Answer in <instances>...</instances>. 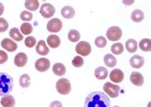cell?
<instances>
[{
	"mask_svg": "<svg viewBox=\"0 0 151 107\" xmlns=\"http://www.w3.org/2000/svg\"><path fill=\"white\" fill-rule=\"evenodd\" d=\"M14 89L13 78L6 72H0V97L10 95Z\"/></svg>",
	"mask_w": 151,
	"mask_h": 107,
	"instance_id": "2",
	"label": "cell"
},
{
	"mask_svg": "<svg viewBox=\"0 0 151 107\" xmlns=\"http://www.w3.org/2000/svg\"><path fill=\"white\" fill-rule=\"evenodd\" d=\"M20 32L22 34H26V35H29L32 32H33V26H32L30 23H23L20 27Z\"/></svg>",
	"mask_w": 151,
	"mask_h": 107,
	"instance_id": "30",
	"label": "cell"
},
{
	"mask_svg": "<svg viewBox=\"0 0 151 107\" xmlns=\"http://www.w3.org/2000/svg\"><path fill=\"white\" fill-rule=\"evenodd\" d=\"M133 3H134L133 0H131V1H130V0H126V1H124V5H132Z\"/></svg>",
	"mask_w": 151,
	"mask_h": 107,
	"instance_id": "39",
	"label": "cell"
},
{
	"mask_svg": "<svg viewBox=\"0 0 151 107\" xmlns=\"http://www.w3.org/2000/svg\"><path fill=\"white\" fill-rule=\"evenodd\" d=\"M103 91L106 93L105 95H108L110 98H117L120 95V91H121V87L119 85L114 84V83L111 82H106L104 85H103Z\"/></svg>",
	"mask_w": 151,
	"mask_h": 107,
	"instance_id": "3",
	"label": "cell"
},
{
	"mask_svg": "<svg viewBox=\"0 0 151 107\" xmlns=\"http://www.w3.org/2000/svg\"><path fill=\"white\" fill-rule=\"evenodd\" d=\"M3 13H4V5L0 2V17L3 14Z\"/></svg>",
	"mask_w": 151,
	"mask_h": 107,
	"instance_id": "38",
	"label": "cell"
},
{
	"mask_svg": "<svg viewBox=\"0 0 151 107\" xmlns=\"http://www.w3.org/2000/svg\"><path fill=\"white\" fill-rule=\"evenodd\" d=\"M25 8L29 11H35L39 8V2L37 0H27L25 1Z\"/></svg>",
	"mask_w": 151,
	"mask_h": 107,
	"instance_id": "23",
	"label": "cell"
},
{
	"mask_svg": "<svg viewBox=\"0 0 151 107\" xmlns=\"http://www.w3.org/2000/svg\"><path fill=\"white\" fill-rule=\"evenodd\" d=\"M68 39L71 42H78L81 39V34L77 30H70L68 33Z\"/></svg>",
	"mask_w": 151,
	"mask_h": 107,
	"instance_id": "29",
	"label": "cell"
},
{
	"mask_svg": "<svg viewBox=\"0 0 151 107\" xmlns=\"http://www.w3.org/2000/svg\"><path fill=\"white\" fill-rule=\"evenodd\" d=\"M130 65L131 67H133L135 69H139L142 68V66L145 64V58L142 57V55H134L132 57L130 58Z\"/></svg>",
	"mask_w": 151,
	"mask_h": 107,
	"instance_id": "12",
	"label": "cell"
},
{
	"mask_svg": "<svg viewBox=\"0 0 151 107\" xmlns=\"http://www.w3.org/2000/svg\"><path fill=\"white\" fill-rule=\"evenodd\" d=\"M61 14L64 18L71 19L75 17V10L73 9V7H71V6H65L62 8Z\"/></svg>",
	"mask_w": 151,
	"mask_h": 107,
	"instance_id": "19",
	"label": "cell"
},
{
	"mask_svg": "<svg viewBox=\"0 0 151 107\" xmlns=\"http://www.w3.org/2000/svg\"><path fill=\"white\" fill-rule=\"evenodd\" d=\"M51 62L49 59H47L45 57H41L37 59L35 63V67L38 72H46L47 70L50 68Z\"/></svg>",
	"mask_w": 151,
	"mask_h": 107,
	"instance_id": "9",
	"label": "cell"
},
{
	"mask_svg": "<svg viewBox=\"0 0 151 107\" xmlns=\"http://www.w3.org/2000/svg\"><path fill=\"white\" fill-rule=\"evenodd\" d=\"M8 27H9V23L5 18L0 17V33H4L6 32Z\"/></svg>",
	"mask_w": 151,
	"mask_h": 107,
	"instance_id": "35",
	"label": "cell"
},
{
	"mask_svg": "<svg viewBox=\"0 0 151 107\" xmlns=\"http://www.w3.org/2000/svg\"><path fill=\"white\" fill-rule=\"evenodd\" d=\"M144 18H145V14L141 10H135L131 14V19L134 22H141L144 20Z\"/></svg>",
	"mask_w": 151,
	"mask_h": 107,
	"instance_id": "26",
	"label": "cell"
},
{
	"mask_svg": "<svg viewBox=\"0 0 151 107\" xmlns=\"http://www.w3.org/2000/svg\"><path fill=\"white\" fill-rule=\"evenodd\" d=\"M47 43H48L49 47L55 49L60 45V38L57 34H51L47 37Z\"/></svg>",
	"mask_w": 151,
	"mask_h": 107,
	"instance_id": "17",
	"label": "cell"
},
{
	"mask_svg": "<svg viewBox=\"0 0 151 107\" xmlns=\"http://www.w3.org/2000/svg\"><path fill=\"white\" fill-rule=\"evenodd\" d=\"M95 44H96V46L99 47V48H104L107 44V40L105 39V37H98L95 39Z\"/></svg>",
	"mask_w": 151,
	"mask_h": 107,
	"instance_id": "31",
	"label": "cell"
},
{
	"mask_svg": "<svg viewBox=\"0 0 151 107\" xmlns=\"http://www.w3.org/2000/svg\"><path fill=\"white\" fill-rule=\"evenodd\" d=\"M62 22L60 21V19L58 18H52L51 20L47 23V31L50 33H58L62 29Z\"/></svg>",
	"mask_w": 151,
	"mask_h": 107,
	"instance_id": "7",
	"label": "cell"
},
{
	"mask_svg": "<svg viewBox=\"0 0 151 107\" xmlns=\"http://www.w3.org/2000/svg\"><path fill=\"white\" fill-rule=\"evenodd\" d=\"M83 63H84V60H83V58L81 57V55H77V57H75L72 60V64L74 67H76V68H79V67H81L83 65Z\"/></svg>",
	"mask_w": 151,
	"mask_h": 107,
	"instance_id": "32",
	"label": "cell"
},
{
	"mask_svg": "<svg viewBox=\"0 0 151 107\" xmlns=\"http://www.w3.org/2000/svg\"><path fill=\"white\" fill-rule=\"evenodd\" d=\"M125 48L129 53H135L138 50V43L135 39H128L125 42Z\"/></svg>",
	"mask_w": 151,
	"mask_h": 107,
	"instance_id": "22",
	"label": "cell"
},
{
	"mask_svg": "<svg viewBox=\"0 0 151 107\" xmlns=\"http://www.w3.org/2000/svg\"><path fill=\"white\" fill-rule=\"evenodd\" d=\"M19 84L22 88H28L31 84V78L30 76L27 74H23L19 78Z\"/></svg>",
	"mask_w": 151,
	"mask_h": 107,
	"instance_id": "27",
	"label": "cell"
},
{
	"mask_svg": "<svg viewBox=\"0 0 151 107\" xmlns=\"http://www.w3.org/2000/svg\"><path fill=\"white\" fill-rule=\"evenodd\" d=\"M103 61H104L105 65L107 67H109V68H113V67H115L117 64L116 57H115L113 55H110V54H107L104 55V57H103Z\"/></svg>",
	"mask_w": 151,
	"mask_h": 107,
	"instance_id": "20",
	"label": "cell"
},
{
	"mask_svg": "<svg viewBox=\"0 0 151 107\" xmlns=\"http://www.w3.org/2000/svg\"><path fill=\"white\" fill-rule=\"evenodd\" d=\"M91 45L88 42L86 41H79L78 43V45L76 46V52L78 53V55H81L82 57H87L91 54Z\"/></svg>",
	"mask_w": 151,
	"mask_h": 107,
	"instance_id": "6",
	"label": "cell"
},
{
	"mask_svg": "<svg viewBox=\"0 0 151 107\" xmlns=\"http://www.w3.org/2000/svg\"><path fill=\"white\" fill-rule=\"evenodd\" d=\"M0 103H1L3 107H14L15 100L12 95H6V96L2 97Z\"/></svg>",
	"mask_w": 151,
	"mask_h": 107,
	"instance_id": "15",
	"label": "cell"
},
{
	"mask_svg": "<svg viewBox=\"0 0 151 107\" xmlns=\"http://www.w3.org/2000/svg\"><path fill=\"white\" fill-rule=\"evenodd\" d=\"M124 47L120 42L114 43V44L111 46V52L114 55H122L124 53Z\"/></svg>",
	"mask_w": 151,
	"mask_h": 107,
	"instance_id": "28",
	"label": "cell"
},
{
	"mask_svg": "<svg viewBox=\"0 0 151 107\" xmlns=\"http://www.w3.org/2000/svg\"><path fill=\"white\" fill-rule=\"evenodd\" d=\"M8 60V55L6 52H4V51H1L0 50V64H3V63L7 62Z\"/></svg>",
	"mask_w": 151,
	"mask_h": 107,
	"instance_id": "36",
	"label": "cell"
},
{
	"mask_svg": "<svg viewBox=\"0 0 151 107\" xmlns=\"http://www.w3.org/2000/svg\"><path fill=\"white\" fill-rule=\"evenodd\" d=\"M57 90L61 95H68L71 92V83L67 78H60L57 82Z\"/></svg>",
	"mask_w": 151,
	"mask_h": 107,
	"instance_id": "4",
	"label": "cell"
},
{
	"mask_svg": "<svg viewBox=\"0 0 151 107\" xmlns=\"http://www.w3.org/2000/svg\"><path fill=\"white\" fill-rule=\"evenodd\" d=\"M55 13V7L50 3H44L40 7V14L44 18H51Z\"/></svg>",
	"mask_w": 151,
	"mask_h": 107,
	"instance_id": "8",
	"label": "cell"
},
{
	"mask_svg": "<svg viewBox=\"0 0 151 107\" xmlns=\"http://www.w3.org/2000/svg\"><path fill=\"white\" fill-rule=\"evenodd\" d=\"M35 51L38 55H46L49 54V47L46 45L44 40H39L37 44V47H35Z\"/></svg>",
	"mask_w": 151,
	"mask_h": 107,
	"instance_id": "16",
	"label": "cell"
},
{
	"mask_svg": "<svg viewBox=\"0 0 151 107\" xmlns=\"http://www.w3.org/2000/svg\"><path fill=\"white\" fill-rule=\"evenodd\" d=\"M84 107H111V101L107 95L96 91L86 97Z\"/></svg>",
	"mask_w": 151,
	"mask_h": 107,
	"instance_id": "1",
	"label": "cell"
},
{
	"mask_svg": "<svg viewBox=\"0 0 151 107\" xmlns=\"http://www.w3.org/2000/svg\"><path fill=\"white\" fill-rule=\"evenodd\" d=\"M10 37L15 41H21L23 39V34L17 28H12L10 30Z\"/></svg>",
	"mask_w": 151,
	"mask_h": 107,
	"instance_id": "25",
	"label": "cell"
},
{
	"mask_svg": "<svg viewBox=\"0 0 151 107\" xmlns=\"http://www.w3.org/2000/svg\"><path fill=\"white\" fill-rule=\"evenodd\" d=\"M130 81L136 86H142L145 82V78L141 73L133 72L130 76Z\"/></svg>",
	"mask_w": 151,
	"mask_h": 107,
	"instance_id": "14",
	"label": "cell"
},
{
	"mask_svg": "<svg viewBox=\"0 0 151 107\" xmlns=\"http://www.w3.org/2000/svg\"><path fill=\"white\" fill-rule=\"evenodd\" d=\"M20 18H21V20L23 21H30L33 19V14L31 13V11H23L21 14H20Z\"/></svg>",
	"mask_w": 151,
	"mask_h": 107,
	"instance_id": "33",
	"label": "cell"
},
{
	"mask_svg": "<svg viewBox=\"0 0 151 107\" xmlns=\"http://www.w3.org/2000/svg\"><path fill=\"white\" fill-rule=\"evenodd\" d=\"M122 35V31L120 27L112 26L110 27L106 32V37L111 41H118L120 40Z\"/></svg>",
	"mask_w": 151,
	"mask_h": 107,
	"instance_id": "5",
	"label": "cell"
},
{
	"mask_svg": "<svg viewBox=\"0 0 151 107\" xmlns=\"http://www.w3.org/2000/svg\"><path fill=\"white\" fill-rule=\"evenodd\" d=\"M114 107H120V106H114Z\"/></svg>",
	"mask_w": 151,
	"mask_h": 107,
	"instance_id": "40",
	"label": "cell"
},
{
	"mask_svg": "<svg viewBox=\"0 0 151 107\" xmlns=\"http://www.w3.org/2000/svg\"><path fill=\"white\" fill-rule=\"evenodd\" d=\"M50 107H63L62 103L59 101H55L50 104Z\"/></svg>",
	"mask_w": 151,
	"mask_h": 107,
	"instance_id": "37",
	"label": "cell"
},
{
	"mask_svg": "<svg viewBox=\"0 0 151 107\" xmlns=\"http://www.w3.org/2000/svg\"><path fill=\"white\" fill-rule=\"evenodd\" d=\"M95 76L98 80H105L108 76V70L105 67H98L95 70Z\"/></svg>",
	"mask_w": 151,
	"mask_h": 107,
	"instance_id": "21",
	"label": "cell"
},
{
	"mask_svg": "<svg viewBox=\"0 0 151 107\" xmlns=\"http://www.w3.org/2000/svg\"><path fill=\"white\" fill-rule=\"evenodd\" d=\"M53 72L55 75H57L58 77H62L63 75L66 73V67L62 63H55L53 66Z\"/></svg>",
	"mask_w": 151,
	"mask_h": 107,
	"instance_id": "18",
	"label": "cell"
},
{
	"mask_svg": "<svg viewBox=\"0 0 151 107\" xmlns=\"http://www.w3.org/2000/svg\"><path fill=\"white\" fill-rule=\"evenodd\" d=\"M139 47L144 52H150L151 51V40L149 38H144L142 39L139 43Z\"/></svg>",
	"mask_w": 151,
	"mask_h": 107,
	"instance_id": "24",
	"label": "cell"
},
{
	"mask_svg": "<svg viewBox=\"0 0 151 107\" xmlns=\"http://www.w3.org/2000/svg\"><path fill=\"white\" fill-rule=\"evenodd\" d=\"M1 46L4 50L8 51V52H14L17 49V44L14 40L9 38H4L1 41Z\"/></svg>",
	"mask_w": 151,
	"mask_h": 107,
	"instance_id": "11",
	"label": "cell"
},
{
	"mask_svg": "<svg viewBox=\"0 0 151 107\" xmlns=\"http://www.w3.org/2000/svg\"><path fill=\"white\" fill-rule=\"evenodd\" d=\"M14 64L17 67H24L28 62V57L25 53H18L14 57Z\"/></svg>",
	"mask_w": 151,
	"mask_h": 107,
	"instance_id": "13",
	"label": "cell"
},
{
	"mask_svg": "<svg viewBox=\"0 0 151 107\" xmlns=\"http://www.w3.org/2000/svg\"><path fill=\"white\" fill-rule=\"evenodd\" d=\"M35 44H37V40H35V38L34 37H27V38L25 39V45L28 48L35 47Z\"/></svg>",
	"mask_w": 151,
	"mask_h": 107,
	"instance_id": "34",
	"label": "cell"
},
{
	"mask_svg": "<svg viewBox=\"0 0 151 107\" xmlns=\"http://www.w3.org/2000/svg\"><path fill=\"white\" fill-rule=\"evenodd\" d=\"M109 77H110L111 81H113L115 83H120L124 80V74L121 69H115V70L111 71Z\"/></svg>",
	"mask_w": 151,
	"mask_h": 107,
	"instance_id": "10",
	"label": "cell"
}]
</instances>
